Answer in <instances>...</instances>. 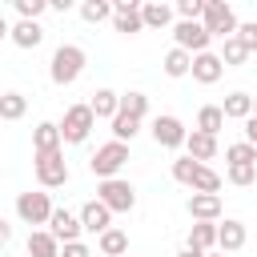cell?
Here are the masks:
<instances>
[{"label":"cell","mask_w":257,"mask_h":257,"mask_svg":"<svg viewBox=\"0 0 257 257\" xmlns=\"http://www.w3.org/2000/svg\"><path fill=\"white\" fill-rule=\"evenodd\" d=\"M92 124H96L92 104H68V112H64V120H60V137H64V145H84L88 133H92Z\"/></svg>","instance_id":"2"},{"label":"cell","mask_w":257,"mask_h":257,"mask_svg":"<svg viewBox=\"0 0 257 257\" xmlns=\"http://www.w3.org/2000/svg\"><path fill=\"white\" fill-rule=\"evenodd\" d=\"M137 133H141V120L128 116V112H116V120H112V141H133Z\"/></svg>","instance_id":"32"},{"label":"cell","mask_w":257,"mask_h":257,"mask_svg":"<svg viewBox=\"0 0 257 257\" xmlns=\"http://www.w3.org/2000/svg\"><path fill=\"white\" fill-rule=\"evenodd\" d=\"M84 64H88V56H84V48H80V44H60V48L52 52L48 76H52V84L68 88V84H76V80H80Z\"/></svg>","instance_id":"1"},{"label":"cell","mask_w":257,"mask_h":257,"mask_svg":"<svg viewBox=\"0 0 257 257\" xmlns=\"http://www.w3.org/2000/svg\"><path fill=\"white\" fill-rule=\"evenodd\" d=\"M221 72H225L221 52H201V56H193V80H197V84H217Z\"/></svg>","instance_id":"13"},{"label":"cell","mask_w":257,"mask_h":257,"mask_svg":"<svg viewBox=\"0 0 257 257\" xmlns=\"http://www.w3.org/2000/svg\"><path fill=\"white\" fill-rule=\"evenodd\" d=\"M185 149H189V157H193V161H201V165H205V161H213V157H217V137H209V133H197V128H193V133H189V141H185Z\"/></svg>","instance_id":"19"},{"label":"cell","mask_w":257,"mask_h":257,"mask_svg":"<svg viewBox=\"0 0 257 257\" xmlns=\"http://www.w3.org/2000/svg\"><path fill=\"white\" fill-rule=\"evenodd\" d=\"M245 241H249V229H245V221H237V217H225V225L217 229V249H221V253H237V249H245Z\"/></svg>","instance_id":"12"},{"label":"cell","mask_w":257,"mask_h":257,"mask_svg":"<svg viewBox=\"0 0 257 257\" xmlns=\"http://www.w3.org/2000/svg\"><path fill=\"white\" fill-rule=\"evenodd\" d=\"M225 120H229V116H225V108H221V104H205V108L197 112V133L217 137V133L225 128Z\"/></svg>","instance_id":"23"},{"label":"cell","mask_w":257,"mask_h":257,"mask_svg":"<svg viewBox=\"0 0 257 257\" xmlns=\"http://www.w3.org/2000/svg\"><path fill=\"white\" fill-rule=\"evenodd\" d=\"M225 177H229V185H241V189H245V185L257 181V165H229Z\"/></svg>","instance_id":"35"},{"label":"cell","mask_w":257,"mask_h":257,"mask_svg":"<svg viewBox=\"0 0 257 257\" xmlns=\"http://www.w3.org/2000/svg\"><path fill=\"white\" fill-rule=\"evenodd\" d=\"M173 12H177V8H169V4H161V0H153V4H141L145 28H169V24H173Z\"/></svg>","instance_id":"24"},{"label":"cell","mask_w":257,"mask_h":257,"mask_svg":"<svg viewBox=\"0 0 257 257\" xmlns=\"http://www.w3.org/2000/svg\"><path fill=\"white\" fill-rule=\"evenodd\" d=\"M96 201H104L112 213H133L137 189H133L124 177H112V181H100V185H96Z\"/></svg>","instance_id":"6"},{"label":"cell","mask_w":257,"mask_h":257,"mask_svg":"<svg viewBox=\"0 0 257 257\" xmlns=\"http://www.w3.org/2000/svg\"><path fill=\"white\" fill-rule=\"evenodd\" d=\"M24 108H28V96H24V92H4V96H0V116H4V120H20Z\"/></svg>","instance_id":"28"},{"label":"cell","mask_w":257,"mask_h":257,"mask_svg":"<svg viewBox=\"0 0 257 257\" xmlns=\"http://www.w3.org/2000/svg\"><path fill=\"white\" fill-rule=\"evenodd\" d=\"M237 40L249 48V52H257V20H249V24H241L237 28Z\"/></svg>","instance_id":"38"},{"label":"cell","mask_w":257,"mask_h":257,"mask_svg":"<svg viewBox=\"0 0 257 257\" xmlns=\"http://www.w3.org/2000/svg\"><path fill=\"white\" fill-rule=\"evenodd\" d=\"M28 257H60V241L48 229H36L28 233Z\"/></svg>","instance_id":"22"},{"label":"cell","mask_w":257,"mask_h":257,"mask_svg":"<svg viewBox=\"0 0 257 257\" xmlns=\"http://www.w3.org/2000/svg\"><path fill=\"white\" fill-rule=\"evenodd\" d=\"M225 161H229V165H257V145L237 141V145H229V149H225Z\"/></svg>","instance_id":"30"},{"label":"cell","mask_w":257,"mask_h":257,"mask_svg":"<svg viewBox=\"0 0 257 257\" xmlns=\"http://www.w3.org/2000/svg\"><path fill=\"white\" fill-rule=\"evenodd\" d=\"M193 193H221V173H213L209 165H201V173L193 181Z\"/></svg>","instance_id":"34"},{"label":"cell","mask_w":257,"mask_h":257,"mask_svg":"<svg viewBox=\"0 0 257 257\" xmlns=\"http://www.w3.org/2000/svg\"><path fill=\"white\" fill-rule=\"evenodd\" d=\"M253 116H257V96H253Z\"/></svg>","instance_id":"43"},{"label":"cell","mask_w":257,"mask_h":257,"mask_svg":"<svg viewBox=\"0 0 257 257\" xmlns=\"http://www.w3.org/2000/svg\"><path fill=\"white\" fill-rule=\"evenodd\" d=\"M197 173H201V161H193V157H177V161H173V181H177V185L193 189Z\"/></svg>","instance_id":"26"},{"label":"cell","mask_w":257,"mask_h":257,"mask_svg":"<svg viewBox=\"0 0 257 257\" xmlns=\"http://www.w3.org/2000/svg\"><path fill=\"white\" fill-rule=\"evenodd\" d=\"M185 209L193 221H217L221 217V193H193Z\"/></svg>","instance_id":"15"},{"label":"cell","mask_w":257,"mask_h":257,"mask_svg":"<svg viewBox=\"0 0 257 257\" xmlns=\"http://www.w3.org/2000/svg\"><path fill=\"white\" fill-rule=\"evenodd\" d=\"M161 68H165V76L181 80V76H189V72H193V52H185V48H177V44H173V48L165 52Z\"/></svg>","instance_id":"17"},{"label":"cell","mask_w":257,"mask_h":257,"mask_svg":"<svg viewBox=\"0 0 257 257\" xmlns=\"http://www.w3.org/2000/svg\"><path fill=\"white\" fill-rule=\"evenodd\" d=\"M205 28H209V36H221V40H229V36H237V12L225 4V0H209L205 4V20H201Z\"/></svg>","instance_id":"7"},{"label":"cell","mask_w":257,"mask_h":257,"mask_svg":"<svg viewBox=\"0 0 257 257\" xmlns=\"http://www.w3.org/2000/svg\"><path fill=\"white\" fill-rule=\"evenodd\" d=\"M153 141H157L161 149H181V145L189 141V128L181 124V116H173V112H161V116L153 120Z\"/></svg>","instance_id":"9"},{"label":"cell","mask_w":257,"mask_h":257,"mask_svg":"<svg viewBox=\"0 0 257 257\" xmlns=\"http://www.w3.org/2000/svg\"><path fill=\"white\" fill-rule=\"evenodd\" d=\"M60 257H92V249H88L84 241H72V245H64V249H60Z\"/></svg>","instance_id":"39"},{"label":"cell","mask_w":257,"mask_h":257,"mask_svg":"<svg viewBox=\"0 0 257 257\" xmlns=\"http://www.w3.org/2000/svg\"><path fill=\"white\" fill-rule=\"evenodd\" d=\"M221 108H225L229 120H249V116H253V96H249V92H229Z\"/></svg>","instance_id":"25"},{"label":"cell","mask_w":257,"mask_h":257,"mask_svg":"<svg viewBox=\"0 0 257 257\" xmlns=\"http://www.w3.org/2000/svg\"><path fill=\"white\" fill-rule=\"evenodd\" d=\"M80 221H84V233H108L112 229V209L104 205V201H88L84 209H80Z\"/></svg>","instance_id":"14"},{"label":"cell","mask_w":257,"mask_h":257,"mask_svg":"<svg viewBox=\"0 0 257 257\" xmlns=\"http://www.w3.org/2000/svg\"><path fill=\"white\" fill-rule=\"evenodd\" d=\"M177 257H205V253H197V249H189V245H185V249H181Z\"/></svg>","instance_id":"41"},{"label":"cell","mask_w":257,"mask_h":257,"mask_svg":"<svg viewBox=\"0 0 257 257\" xmlns=\"http://www.w3.org/2000/svg\"><path fill=\"white\" fill-rule=\"evenodd\" d=\"M245 56H249V48H245L237 36H229V40L221 44V60H225V68H233V64H245Z\"/></svg>","instance_id":"33"},{"label":"cell","mask_w":257,"mask_h":257,"mask_svg":"<svg viewBox=\"0 0 257 257\" xmlns=\"http://www.w3.org/2000/svg\"><path fill=\"white\" fill-rule=\"evenodd\" d=\"M120 112L145 120V116H149V96H145V92H124V96H120Z\"/></svg>","instance_id":"31"},{"label":"cell","mask_w":257,"mask_h":257,"mask_svg":"<svg viewBox=\"0 0 257 257\" xmlns=\"http://www.w3.org/2000/svg\"><path fill=\"white\" fill-rule=\"evenodd\" d=\"M100 253L104 257H120V253H128V237H124V229H108V233H100Z\"/></svg>","instance_id":"27"},{"label":"cell","mask_w":257,"mask_h":257,"mask_svg":"<svg viewBox=\"0 0 257 257\" xmlns=\"http://www.w3.org/2000/svg\"><path fill=\"white\" fill-rule=\"evenodd\" d=\"M88 104H92L96 120H116V112H120V92H112V88H96Z\"/></svg>","instance_id":"18"},{"label":"cell","mask_w":257,"mask_h":257,"mask_svg":"<svg viewBox=\"0 0 257 257\" xmlns=\"http://www.w3.org/2000/svg\"><path fill=\"white\" fill-rule=\"evenodd\" d=\"M217 221H197L193 229H189V249H197V253H209L213 245H217Z\"/></svg>","instance_id":"20"},{"label":"cell","mask_w":257,"mask_h":257,"mask_svg":"<svg viewBox=\"0 0 257 257\" xmlns=\"http://www.w3.org/2000/svg\"><path fill=\"white\" fill-rule=\"evenodd\" d=\"M8 36H12V44H16V48H36V44L44 40V28H40L36 20H20V24H12V32H8Z\"/></svg>","instance_id":"21"},{"label":"cell","mask_w":257,"mask_h":257,"mask_svg":"<svg viewBox=\"0 0 257 257\" xmlns=\"http://www.w3.org/2000/svg\"><path fill=\"white\" fill-rule=\"evenodd\" d=\"M112 8H116V12H112V28H116V32L133 36V32L145 28V16H141V4H137V0H116Z\"/></svg>","instance_id":"11"},{"label":"cell","mask_w":257,"mask_h":257,"mask_svg":"<svg viewBox=\"0 0 257 257\" xmlns=\"http://www.w3.org/2000/svg\"><path fill=\"white\" fill-rule=\"evenodd\" d=\"M173 40H177V48H185V52H193V56H201V52H209V28L201 24V20H177V28H173Z\"/></svg>","instance_id":"8"},{"label":"cell","mask_w":257,"mask_h":257,"mask_svg":"<svg viewBox=\"0 0 257 257\" xmlns=\"http://www.w3.org/2000/svg\"><path fill=\"white\" fill-rule=\"evenodd\" d=\"M64 145V137H60V124H52V120H40L36 128H32V153H56Z\"/></svg>","instance_id":"16"},{"label":"cell","mask_w":257,"mask_h":257,"mask_svg":"<svg viewBox=\"0 0 257 257\" xmlns=\"http://www.w3.org/2000/svg\"><path fill=\"white\" fill-rule=\"evenodd\" d=\"M32 169H36L40 189H60V185H68V177H72L60 149H56V153H36V157H32Z\"/></svg>","instance_id":"4"},{"label":"cell","mask_w":257,"mask_h":257,"mask_svg":"<svg viewBox=\"0 0 257 257\" xmlns=\"http://www.w3.org/2000/svg\"><path fill=\"white\" fill-rule=\"evenodd\" d=\"M205 257H225V253H205Z\"/></svg>","instance_id":"42"},{"label":"cell","mask_w":257,"mask_h":257,"mask_svg":"<svg viewBox=\"0 0 257 257\" xmlns=\"http://www.w3.org/2000/svg\"><path fill=\"white\" fill-rule=\"evenodd\" d=\"M52 213H56V209H52V201H48V193H44V189H36V193L28 189V193H20V197H16V217H20L24 225H48V221H52Z\"/></svg>","instance_id":"5"},{"label":"cell","mask_w":257,"mask_h":257,"mask_svg":"<svg viewBox=\"0 0 257 257\" xmlns=\"http://www.w3.org/2000/svg\"><path fill=\"white\" fill-rule=\"evenodd\" d=\"M124 161H128V145H124V141H108V145H100V149L92 153L88 169H92V177L112 181V177L124 169Z\"/></svg>","instance_id":"3"},{"label":"cell","mask_w":257,"mask_h":257,"mask_svg":"<svg viewBox=\"0 0 257 257\" xmlns=\"http://www.w3.org/2000/svg\"><path fill=\"white\" fill-rule=\"evenodd\" d=\"M245 141H249V145H257V116H249V120H245Z\"/></svg>","instance_id":"40"},{"label":"cell","mask_w":257,"mask_h":257,"mask_svg":"<svg viewBox=\"0 0 257 257\" xmlns=\"http://www.w3.org/2000/svg\"><path fill=\"white\" fill-rule=\"evenodd\" d=\"M205 4L209 0H177V16L181 20H205Z\"/></svg>","instance_id":"36"},{"label":"cell","mask_w":257,"mask_h":257,"mask_svg":"<svg viewBox=\"0 0 257 257\" xmlns=\"http://www.w3.org/2000/svg\"><path fill=\"white\" fill-rule=\"evenodd\" d=\"M112 12H116V8H112L108 0H84V4H80V16H84L88 24H100V20H112Z\"/></svg>","instance_id":"29"},{"label":"cell","mask_w":257,"mask_h":257,"mask_svg":"<svg viewBox=\"0 0 257 257\" xmlns=\"http://www.w3.org/2000/svg\"><path fill=\"white\" fill-rule=\"evenodd\" d=\"M44 8H48V0H16V12H20V20H36Z\"/></svg>","instance_id":"37"},{"label":"cell","mask_w":257,"mask_h":257,"mask_svg":"<svg viewBox=\"0 0 257 257\" xmlns=\"http://www.w3.org/2000/svg\"><path fill=\"white\" fill-rule=\"evenodd\" d=\"M48 233H52L56 241L72 245V241H80V233H84V221H80L76 213H68V209H56V213H52V221H48Z\"/></svg>","instance_id":"10"}]
</instances>
